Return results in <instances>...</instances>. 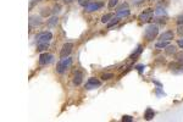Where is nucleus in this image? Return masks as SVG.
I'll return each instance as SVG.
<instances>
[{
  "label": "nucleus",
  "instance_id": "bb28decb",
  "mask_svg": "<svg viewBox=\"0 0 183 122\" xmlns=\"http://www.w3.org/2000/svg\"><path fill=\"white\" fill-rule=\"evenodd\" d=\"M122 121H123V122H125V121H126V122H132L133 118H132L131 116H128V115H125V116L122 117Z\"/></svg>",
  "mask_w": 183,
  "mask_h": 122
},
{
  "label": "nucleus",
  "instance_id": "6ab92c4d",
  "mask_svg": "<svg viewBox=\"0 0 183 122\" xmlns=\"http://www.w3.org/2000/svg\"><path fill=\"white\" fill-rule=\"evenodd\" d=\"M112 17H113V14H106V15H104V16L101 17V22H103V23H109Z\"/></svg>",
  "mask_w": 183,
  "mask_h": 122
},
{
  "label": "nucleus",
  "instance_id": "cd10ccee",
  "mask_svg": "<svg viewBox=\"0 0 183 122\" xmlns=\"http://www.w3.org/2000/svg\"><path fill=\"white\" fill-rule=\"evenodd\" d=\"M177 23H178V26L183 24V14H182V15H179V16L177 17Z\"/></svg>",
  "mask_w": 183,
  "mask_h": 122
},
{
  "label": "nucleus",
  "instance_id": "aec40b11",
  "mask_svg": "<svg viewBox=\"0 0 183 122\" xmlns=\"http://www.w3.org/2000/svg\"><path fill=\"white\" fill-rule=\"evenodd\" d=\"M154 14H155V16H166V11H165V9H163V8H157V9L154 11Z\"/></svg>",
  "mask_w": 183,
  "mask_h": 122
},
{
  "label": "nucleus",
  "instance_id": "0eeeda50",
  "mask_svg": "<svg viewBox=\"0 0 183 122\" xmlns=\"http://www.w3.org/2000/svg\"><path fill=\"white\" fill-rule=\"evenodd\" d=\"M100 86H101V82H100L99 80H97V78H94V77H92V78H89L88 82L85 83V89H88V90H90V89H95V88H98V87H100Z\"/></svg>",
  "mask_w": 183,
  "mask_h": 122
},
{
  "label": "nucleus",
  "instance_id": "393cba45",
  "mask_svg": "<svg viewBox=\"0 0 183 122\" xmlns=\"http://www.w3.org/2000/svg\"><path fill=\"white\" fill-rule=\"evenodd\" d=\"M49 15H50L49 9H42V16H49Z\"/></svg>",
  "mask_w": 183,
  "mask_h": 122
},
{
  "label": "nucleus",
  "instance_id": "1a4fd4ad",
  "mask_svg": "<svg viewBox=\"0 0 183 122\" xmlns=\"http://www.w3.org/2000/svg\"><path fill=\"white\" fill-rule=\"evenodd\" d=\"M153 14H154V10H153V9H147V10H144V11L139 15V20H141L142 22H148L149 20H151Z\"/></svg>",
  "mask_w": 183,
  "mask_h": 122
},
{
  "label": "nucleus",
  "instance_id": "7ed1b4c3",
  "mask_svg": "<svg viewBox=\"0 0 183 122\" xmlns=\"http://www.w3.org/2000/svg\"><path fill=\"white\" fill-rule=\"evenodd\" d=\"M84 5V9L85 11L88 12H93V11H98L103 8V3H93V2H85V3H82Z\"/></svg>",
  "mask_w": 183,
  "mask_h": 122
},
{
  "label": "nucleus",
  "instance_id": "6e6552de",
  "mask_svg": "<svg viewBox=\"0 0 183 122\" xmlns=\"http://www.w3.org/2000/svg\"><path fill=\"white\" fill-rule=\"evenodd\" d=\"M129 9H128V5L127 4H123L121 8H119V10L116 11V17H119V18H122V17H127L128 15H129Z\"/></svg>",
  "mask_w": 183,
  "mask_h": 122
},
{
  "label": "nucleus",
  "instance_id": "4be33fe9",
  "mask_svg": "<svg viewBox=\"0 0 183 122\" xmlns=\"http://www.w3.org/2000/svg\"><path fill=\"white\" fill-rule=\"evenodd\" d=\"M155 21L164 24V23H166V16H156V17H155Z\"/></svg>",
  "mask_w": 183,
  "mask_h": 122
},
{
  "label": "nucleus",
  "instance_id": "9b49d317",
  "mask_svg": "<svg viewBox=\"0 0 183 122\" xmlns=\"http://www.w3.org/2000/svg\"><path fill=\"white\" fill-rule=\"evenodd\" d=\"M173 37H175V33L172 31H166V32H164L161 36H160V40L170 42L171 39H173Z\"/></svg>",
  "mask_w": 183,
  "mask_h": 122
},
{
  "label": "nucleus",
  "instance_id": "f8f14e48",
  "mask_svg": "<svg viewBox=\"0 0 183 122\" xmlns=\"http://www.w3.org/2000/svg\"><path fill=\"white\" fill-rule=\"evenodd\" d=\"M42 23V20L39 16H31L29 17V26L31 27H37Z\"/></svg>",
  "mask_w": 183,
  "mask_h": 122
},
{
  "label": "nucleus",
  "instance_id": "a878e982",
  "mask_svg": "<svg viewBox=\"0 0 183 122\" xmlns=\"http://www.w3.org/2000/svg\"><path fill=\"white\" fill-rule=\"evenodd\" d=\"M60 10H61V6H60L59 4H56V5L54 6V10H53V14H59V12H60Z\"/></svg>",
  "mask_w": 183,
  "mask_h": 122
},
{
  "label": "nucleus",
  "instance_id": "f03ea898",
  "mask_svg": "<svg viewBox=\"0 0 183 122\" xmlns=\"http://www.w3.org/2000/svg\"><path fill=\"white\" fill-rule=\"evenodd\" d=\"M157 34H159V27L156 24L153 23V24L147 26V28L144 31V37L147 38V40H154Z\"/></svg>",
  "mask_w": 183,
  "mask_h": 122
},
{
  "label": "nucleus",
  "instance_id": "7c9ffc66",
  "mask_svg": "<svg viewBox=\"0 0 183 122\" xmlns=\"http://www.w3.org/2000/svg\"><path fill=\"white\" fill-rule=\"evenodd\" d=\"M143 68H144V66H143V65L137 66V70H138V72H139V73H142V72H143Z\"/></svg>",
  "mask_w": 183,
  "mask_h": 122
},
{
  "label": "nucleus",
  "instance_id": "f257e3e1",
  "mask_svg": "<svg viewBox=\"0 0 183 122\" xmlns=\"http://www.w3.org/2000/svg\"><path fill=\"white\" fill-rule=\"evenodd\" d=\"M71 65H72V59L71 58H64V59H61V61L57 64V66H56V72L57 73H60V75H64V73L71 67Z\"/></svg>",
  "mask_w": 183,
  "mask_h": 122
},
{
  "label": "nucleus",
  "instance_id": "5701e85b",
  "mask_svg": "<svg viewBox=\"0 0 183 122\" xmlns=\"http://www.w3.org/2000/svg\"><path fill=\"white\" fill-rule=\"evenodd\" d=\"M117 3H119V0H109L107 6H109L110 9H112V8H115V6L117 5Z\"/></svg>",
  "mask_w": 183,
  "mask_h": 122
},
{
  "label": "nucleus",
  "instance_id": "39448f33",
  "mask_svg": "<svg viewBox=\"0 0 183 122\" xmlns=\"http://www.w3.org/2000/svg\"><path fill=\"white\" fill-rule=\"evenodd\" d=\"M72 49H73V44L72 43H65L61 48V52H60V58L64 59V58H67L68 55L71 54L72 52Z\"/></svg>",
  "mask_w": 183,
  "mask_h": 122
},
{
  "label": "nucleus",
  "instance_id": "412c9836",
  "mask_svg": "<svg viewBox=\"0 0 183 122\" xmlns=\"http://www.w3.org/2000/svg\"><path fill=\"white\" fill-rule=\"evenodd\" d=\"M175 53H176V46H173V45H169V46H166V54L172 55V54H175Z\"/></svg>",
  "mask_w": 183,
  "mask_h": 122
},
{
  "label": "nucleus",
  "instance_id": "dca6fc26",
  "mask_svg": "<svg viewBox=\"0 0 183 122\" xmlns=\"http://www.w3.org/2000/svg\"><path fill=\"white\" fill-rule=\"evenodd\" d=\"M49 48V43H42V44H37V50L38 52H44Z\"/></svg>",
  "mask_w": 183,
  "mask_h": 122
},
{
  "label": "nucleus",
  "instance_id": "c85d7f7f",
  "mask_svg": "<svg viewBox=\"0 0 183 122\" xmlns=\"http://www.w3.org/2000/svg\"><path fill=\"white\" fill-rule=\"evenodd\" d=\"M145 0H132V3H133V5H141L142 3H144Z\"/></svg>",
  "mask_w": 183,
  "mask_h": 122
},
{
  "label": "nucleus",
  "instance_id": "c756f323",
  "mask_svg": "<svg viewBox=\"0 0 183 122\" xmlns=\"http://www.w3.org/2000/svg\"><path fill=\"white\" fill-rule=\"evenodd\" d=\"M177 44H178V46H179L181 49H183V38H181V39H178V42H177Z\"/></svg>",
  "mask_w": 183,
  "mask_h": 122
},
{
  "label": "nucleus",
  "instance_id": "ddd939ff",
  "mask_svg": "<svg viewBox=\"0 0 183 122\" xmlns=\"http://www.w3.org/2000/svg\"><path fill=\"white\" fill-rule=\"evenodd\" d=\"M154 116H155V111H154L153 109L148 108V109L145 110V112H144V118H145L147 121H150V120L154 118Z\"/></svg>",
  "mask_w": 183,
  "mask_h": 122
},
{
  "label": "nucleus",
  "instance_id": "2eb2a0df",
  "mask_svg": "<svg viewBox=\"0 0 183 122\" xmlns=\"http://www.w3.org/2000/svg\"><path fill=\"white\" fill-rule=\"evenodd\" d=\"M166 46H169V42H166V40H160V42H157V43L155 44V48H156V49H164V48H166Z\"/></svg>",
  "mask_w": 183,
  "mask_h": 122
},
{
  "label": "nucleus",
  "instance_id": "423d86ee",
  "mask_svg": "<svg viewBox=\"0 0 183 122\" xmlns=\"http://www.w3.org/2000/svg\"><path fill=\"white\" fill-rule=\"evenodd\" d=\"M53 59H54V56H53L51 54H49V53H43V54H40V56H39V64H40L42 66L48 65V64H50V62L53 61Z\"/></svg>",
  "mask_w": 183,
  "mask_h": 122
},
{
  "label": "nucleus",
  "instance_id": "a211bd4d",
  "mask_svg": "<svg viewBox=\"0 0 183 122\" xmlns=\"http://www.w3.org/2000/svg\"><path fill=\"white\" fill-rule=\"evenodd\" d=\"M57 21H59V18H57L56 16L51 17V18L48 21V26H49V27H55L56 24H57Z\"/></svg>",
  "mask_w": 183,
  "mask_h": 122
},
{
  "label": "nucleus",
  "instance_id": "20e7f679",
  "mask_svg": "<svg viewBox=\"0 0 183 122\" xmlns=\"http://www.w3.org/2000/svg\"><path fill=\"white\" fill-rule=\"evenodd\" d=\"M36 42H37V44H42V43H49L51 39H53V34L50 33V32H43V33H40V34H38L37 37H36Z\"/></svg>",
  "mask_w": 183,
  "mask_h": 122
},
{
  "label": "nucleus",
  "instance_id": "4468645a",
  "mask_svg": "<svg viewBox=\"0 0 183 122\" xmlns=\"http://www.w3.org/2000/svg\"><path fill=\"white\" fill-rule=\"evenodd\" d=\"M142 52H143V46L142 45H138V48L135 49V52H133L132 54H131V56H129V59L131 60H134V59H137L141 54H142Z\"/></svg>",
  "mask_w": 183,
  "mask_h": 122
},
{
  "label": "nucleus",
  "instance_id": "b1692460",
  "mask_svg": "<svg viewBox=\"0 0 183 122\" xmlns=\"http://www.w3.org/2000/svg\"><path fill=\"white\" fill-rule=\"evenodd\" d=\"M112 77H113L112 73H104V75L101 76V78H103L104 81H107V80H110V78H112Z\"/></svg>",
  "mask_w": 183,
  "mask_h": 122
},
{
  "label": "nucleus",
  "instance_id": "9d476101",
  "mask_svg": "<svg viewBox=\"0 0 183 122\" xmlns=\"http://www.w3.org/2000/svg\"><path fill=\"white\" fill-rule=\"evenodd\" d=\"M82 81H83V73L79 70H77L75 72V75H73V84L75 86H81Z\"/></svg>",
  "mask_w": 183,
  "mask_h": 122
},
{
  "label": "nucleus",
  "instance_id": "f3484780",
  "mask_svg": "<svg viewBox=\"0 0 183 122\" xmlns=\"http://www.w3.org/2000/svg\"><path fill=\"white\" fill-rule=\"evenodd\" d=\"M119 22H120V18H119V17H116V16H115V17H112V18H111V21L107 23V28L113 27V26H115V24H117Z\"/></svg>",
  "mask_w": 183,
  "mask_h": 122
},
{
  "label": "nucleus",
  "instance_id": "473e14b6",
  "mask_svg": "<svg viewBox=\"0 0 183 122\" xmlns=\"http://www.w3.org/2000/svg\"><path fill=\"white\" fill-rule=\"evenodd\" d=\"M178 33H179V34H183V26H182V24L178 27Z\"/></svg>",
  "mask_w": 183,
  "mask_h": 122
},
{
  "label": "nucleus",
  "instance_id": "2f4dec72",
  "mask_svg": "<svg viewBox=\"0 0 183 122\" xmlns=\"http://www.w3.org/2000/svg\"><path fill=\"white\" fill-rule=\"evenodd\" d=\"M39 2H42V0H32V3H31V8H33V5H34V4H37V3H39Z\"/></svg>",
  "mask_w": 183,
  "mask_h": 122
}]
</instances>
